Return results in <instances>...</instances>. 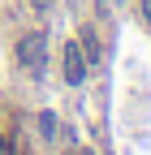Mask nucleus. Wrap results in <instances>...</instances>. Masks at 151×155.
<instances>
[{"label":"nucleus","instance_id":"nucleus-1","mask_svg":"<svg viewBox=\"0 0 151 155\" xmlns=\"http://www.w3.org/2000/svg\"><path fill=\"white\" fill-rule=\"evenodd\" d=\"M17 65L30 69L35 78L43 73V65H48V48H43V35H39V30L26 35V39H17Z\"/></svg>","mask_w":151,"mask_h":155},{"label":"nucleus","instance_id":"nucleus-2","mask_svg":"<svg viewBox=\"0 0 151 155\" xmlns=\"http://www.w3.org/2000/svg\"><path fill=\"white\" fill-rule=\"evenodd\" d=\"M61 65H65V82L78 86L86 78V56H82V43H61Z\"/></svg>","mask_w":151,"mask_h":155},{"label":"nucleus","instance_id":"nucleus-3","mask_svg":"<svg viewBox=\"0 0 151 155\" xmlns=\"http://www.w3.org/2000/svg\"><path fill=\"white\" fill-rule=\"evenodd\" d=\"M82 48H86L82 56H86V61H91V65H95V61H99V56H104V52H99V35H95V26H86V30H82Z\"/></svg>","mask_w":151,"mask_h":155},{"label":"nucleus","instance_id":"nucleus-4","mask_svg":"<svg viewBox=\"0 0 151 155\" xmlns=\"http://www.w3.org/2000/svg\"><path fill=\"white\" fill-rule=\"evenodd\" d=\"M138 13H143V22L151 26V0H138Z\"/></svg>","mask_w":151,"mask_h":155},{"label":"nucleus","instance_id":"nucleus-5","mask_svg":"<svg viewBox=\"0 0 151 155\" xmlns=\"http://www.w3.org/2000/svg\"><path fill=\"white\" fill-rule=\"evenodd\" d=\"M48 5H52V0H35V9H39V13H43V9H48Z\"/></svg>","mask_w":151,"mask_h":155}]
</instances>
